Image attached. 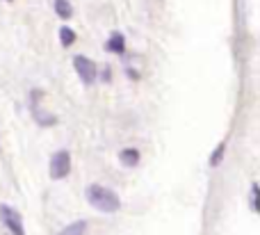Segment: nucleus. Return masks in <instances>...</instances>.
Listing matches in <instances>:
<instances>
[{
	"label": "nucleus",
	"mask_w": 260,
	"mask_h": 235,
	"mask_svg": "<svg viewBox=\"0 0 260 235\" xmlns=\"http://www.w3.org/2000/svg\"><path fill=\"white\" fill-rule=\"evenodd\" d=\"M87 201L91 208L101 210V213H117L121 208V199L117 192H112L110 187L103 185H89L87 187Z\"/></svg>",
	"instance_id": "f257e3e1"
},
{
	"label": "nucleus",
	"mask_w": 260,
	"mask_h": 235,
	"mask_svg": "<svg viewBox=\"0 0 260 235\" xmlns=\"http://www.w3.org/2000/svg\"><path fill=\"white\" fill-rule=\"evenodd\" d=\"M71 174V153L69 151H57L50 158V178L53 181H62Z\"/></svg>",
	"instance_id": "f03ea898"
},
{
	"label": "nucleus",
	"mask_w": 260,
	"mask_h": 235,
	"mask_svg": "<svg viewBox=\"0 0 260 235\" xmlns=\"http://www.w3.org/2000/svg\"><path fill=\"white\" fill-rule=\"evenodd\" d=\"M73 69L78 71V76H80V80L85 82V85H91V82L99 78L96 62H91L87 55H76V57H73Z\"/></svg>",
	"instance_id": "7ed1b4c3"
},
{
	"label": "nucleus",
	"mask_w": 260,
	"mask_h": 235,
	"mask_svg": "<svg viewBox=\"0 0 260 235\" xmlns=\"http://www.w3.org/2000/svg\"><path fill=\"white\" fill-rule=\"evenodd\" d=\"M0 219H3V224L12 231V235H25L21 215H18L12 206H0Z\"/></svg>",
	"instance_id": "20e7f679"
},
{
	"label": "nucleus",
	"mask_w": 260,
	"mask_h": 235,
	"mask_svg": "<svg viewBox=\"0 0 260 235\" xmlns=\"http://www.w3.org/2000/svg\"><path fill=\"white\" fill-rule=\"evenodd\" d=\"M105 50H108V53H114V55H123L126 53V37H123L121 32H112L108 44H105Z\"/></svg>",
	"instance_id": "39448f33"
},
{
	"label": "nucleus",
	"mask_w": 260,
	"mask_h": 235,
	"mask_svg": "<svg viewBox=\"0 0 260 235\" xmlns=\"http://www.w3.org/2000/svg\"><path fill=\"white\" fill-rule=\"evenodd\" d=\"M139 151L137 149H121L119 151V162L123 164V167H137L139 164Z\"/></svg>",
	"instance_id": "423d86ee"
},
{
	"label": "nucleus",
	"mask_w": 260,
	"mask_h": 235,
	"mask_svg": "<svg viewBox=\"0 0 260 235\" xmlns=\"http://www.w3.org/2000/svg\"><path fill=\"white\" fill-rule=\"evenodd\" d=\"M53 5H55V14H57L62 21H69V18L73 16V7L69 0H53Z\"/></svg>",
	"instance_id": "0eeeda50"
},
{
	"label": "nucleus",
	"mask_w": 260,
	"mask_h": 235,
	"mask_svg": "<svg viewBox=\"0 0 260 235\" xmlns=\"http://www.w3.org/2000/svg\"><path fill=\"white\" fill-rule=\"evenodd\" d=\"M76 39H78V35L71 30L69 25H62L59 27V44L64 46V48H71L73 44H76Z\"/></svg>",
	"instance_id": "6e6552de"
},
{
	"label": "nucleus",
	"mask_w": 260,
	"mask_h": 235,
	"mask_svg": "<svg viewBox=\"0 0 260 235\" xmlns=\"http://www.w3.org/2000/svg\"><path fill=\"white\" fill-rule=\"evenodd\" d=\"M85 233H87V222H85V219H80V222L69 224V226L62 228L57 235H85Z\"/></svg>",
	"instance_id": "1a4fd4ad"
},
{
	"label": "nucleus",
	"mask_w": 260,
	"mask_h": 235,
	"mask_svg": "<svg viewBox=\"0 0 260 235\" xmlns=\"http://www.w3.org/2000/svg\"><path fill=\"white\" fill-rule=\"evenodd\" d=\"M224 153H226V142H219V144H217V149L212 151V155H210V167H219Z\"/></svg>",
	"instance_id": "9d476101"
},
{
	"label": "nucleus",
	"mask_w": 260,
	"mask_h": 235,
	"mask_svg": "<svg viewBox=\"0 0 260 235\" xmlns=\"http://www.w3.org/2000/svg\"><path fill=\"white\" fill-rule=\"evenodd\" d=\"M251 210H258V185H251Z\"/></svg>",
	"instance_id": "9b49d317"
},
{
	"label": "nucleus",
	"mask_w": 260,
	"mask_h": 235,
	"mask_svg": "<svg viewBox=\"0 0 260 235\" xmlns=\"http://www.w3.org/2000/svg\"><path fill=\"white\" fill-rule=\"evenodd\" d=\"M126 76H128V78H133V80H137V78H139V71H135V69H130V66H128V69H126Z\"/></svg>",
	"instance_id": "f8f14e48"
},
{
	"label": "nucleus",
	"mask_w": 260,
	"mask_h": 235,
	"mask_svg": "<svg viewBox=\"0 0 260 235\" xmlns=\"http://www.w3.org/2000/svg\"><path fill=\"white\" fill-rule=\"evenodd\" d=\"M103 80H105V82L110 80V66H105V69H103Z\"/></svg>",
	"instance_id": "ddd939ff"
}]
</instances>
